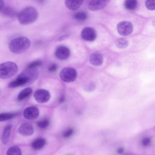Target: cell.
Masks as SVG:
<instances>
[{
    "mask_svg": "<svg viewBox=\"0 0 155 155\" xmlns=\"http://www.w3.org/2000/svg\"><path fill=\"white\" fill-rule=\"evenodd\" d=\"M38 2H39V3H43L45 1V0H36Z\"/></svg>",
    "mask_w": 155,
    "mask_h": 155,
    "instance_id": "d6a6232c",
    "label": "cell"
},
{
    "mask_svg": "<svg viewBox=\"0 0 155 155\" xmlns=\"http://www.w3.org/2000/svg\"><path fill=\"white\" fill-rule=\"evenodd\" d=\"M137 5V0H125L124 2V6L125 8L129 10H134Z\"/></svg>",
    "mask_w": 155,
    "mask_h": 155,
    "instance_id": "ac0fdd59",
    "label": "cell"
},
{
    "mask_svg": "<svg viewBox=\"0 0 155 155\" xmlns=\"http://www.w3.org/2000/svg\"><path fill=\"white\" fill-rule=\"evenodd\" d=\"M30 46V41L26 37L21 36L15 38L9 43L10 50L15 54H19L25 51Z\"/></svg>",
    "mask_w": 155,
    "mask_h": 155,
    "instance_id": "7a4b0ae2",
    "label": "cell"
},
{
    "mask_svg": "<svg viewBox=\"0 0 155 155\" xmlns=\"http://www.w3.org/2000/svg\"><path fill=\"white\" fill-rule=\"evenodd\" d=\"M23 114L25 119L33 120L38 117L39 111L38 108L36 107H28L24 110Z\"/></svg>",
    "mask_w": 155,
    "mask_h": 155,
    "instance_id": "30bf717a",
    "label": "cell"
},
{
    "mask_svg": "<svg viewBox=\"0 0 155 155\" xmlns=\"http://www.w3.org/2000/svg\"><path fill=\"white\" fill-rule=\"evenodd\" d=\"M57 68H58L57 65L56 64H53L49 66L48 70L50 72H54L57 70Z\"/></svg>",
    "mask_w": 155,
    "mask_h": 155,
    "instance_id": "f546056e",
    "label": "cell"
},
{
    "mask_svg": "<svg viewBox=\"0 0 155 155\" xmlns=\"http://www.w3.org/2000/svg\"><path fill=\"white\" fill-rule=\"evenodd\" d=\"M94 88H95V84L93 82H91L86 86L85 90L88 91H93L94 89Z\"/></svg>",
    "mask_w": 155,
    "mask_h": 155,
    "instance_id": "f1b7e54d",
    "label": "cell"
},
{
    "mask_svg": "<svg viewBox=\"0 0 155 155\" xmlns=\"http://www.w3.org/2000/svg\"><path fill=\"white\" fill-rule=\"evenodd\" d=\"M18 70L17 65L12 62H6L0 64V78L7 79L14 76Z\"/></svg>",
    "mask_w": 155,
    "mask_h": 155,
    "instance_id": "3957f363",
    "label": "cell"
},
{
    "mask_svg": "<svg viewBox=\"0 0 155 155\" xmlns=\"http://www.w3.org/2000/svg\"><path fill=\"white\" fill-rule=\"evenodd\" d=\"M12 127V125L11 124H8L4 128L3 133L1 136V141L2 143L5 145L7 144L9 140Z\"/></svg>",
    "mask_w": 155,
    "mask_h": 155,
    "instance_id": "9a60e30c",
    "label": "cell"
},
{
    "mask_svg": "<svg viewBox=\"0 0 155 155\" xmlns=\"http://www.w3.org/2000/svg\"><path fill=\"white\" fill-rule=\"evenodd\" d=\"M128 45V41L124 38H120L116 41V46L119 48H125Z\"/></svg>",
    "mask_w": 155,
    "mask_h": 155,
    "instance_id": "44dd1931",
    "label": "cell"
},
{
    "mask_svg": "<svg viewBox=\"0 0 155 155\" xmlns=\"http://www.w3.org/2000/svg\"><path fill=\"white\" fill-rule=\"evenodd\" d=\"M32 93V89L30 87L24 88L20 91L18 96V99L19 101H22L27 97H28Z\"/></svg>",
    "mask_w": 155,
    "mask_h": 155,
    "instance_id": "e0dca14e",
    "label": "cell"
},
{
    "mask_svg": "<svg viewBox=\"0 0 155 155\" xmlns=\"http://www.w3.org/2000/svg\"><path fill=\"white\" fill-rule=\"evenodd\" d=\"M70 54L69 48L65 46H59L57 47L55 51L56 57L60 60H65L68 58Z\"/></svg>",
    "mask_w": 155,
    "mask_h": 155,
    "instance_id": "8fae6325",
    "label": "cell"
},
{
    "mask_svg": "<svg viewBox=\"0 0 155 155\" xmlns=\"http://www.w3.org/2000/svg\"><path fill=\"white\" fill-rule=\"evenodd\" d=\"M38 13L33 7H27L18 14V20L21 24L27 25L34 22L38 18Z\"/></svg>",
    "mask_w": 155,
    "mask_h": 155,
    "instance_id": "6da1fadb",
    "label": "cell"
},
{
    "mask_svg": "<svg viewBox=\"0 0 155 155\" xmlns=\"http://www.w3.org/2000/svg\"><path fill=\"white\" fill-rule=\"evenodd\" d=\"M83 1L84 0H65V4L68 9L76 10L81 7Z\"/></svg>",
    "mask_w": 155,
    "mask_h": 155,
    "instance_id": "5bb4252c",
    "label": "cell"
},
{
    "mask_svg": "<svg viewBox=\"0 0 155 155\" xmlns=\"http://www.w3.org/2000/svg\"><path fill=\"white\" fill-rule=\"evenodd\" d=\"M49 124H50L49 120L47 119H43V120L38 122V125L40 128L44 129V128H46L48 127V126L49 125Z\"/></svg>",
    "mask_w": 155,
    "mask_h": 155,
    "instance_id": "d4e9b609",
    "label": "cell"
},
{
    "mask_svg": "<svg viewBox=\"0 0 155 155\" xmlns=\"http://www.w3.org/2000/svg\"><path fill=\"white\" fill-rule=\"evenodd\" d=\"M74 133V130L72 128H68L67 130H65L64 133H63V137L65 138H68L70 137V136H72V134Z\"/></svg>",
    "mask_w": 155,
    "mask_h": 155,
    "instance_id": "4316f807",
    "label": "cell"
},
{
    "mask_svg": "<svg viewBox=\"0 0 155 155\" xmlns=\"http://www.w3.org/2000/svg\"><path fill=\"white\" fill-rule=\"evenodd\" d=\"M7 155H22V152L18 147L12 146L7 151Z\"/></svg>",
    "mask_w": 155,
    "mask_h": 155,
    "instance_id": "d6986e66",
    "label": "cell"
},
{
    "mask_svg": "<svg viewBox=\"0 0 155 155\" xmlns=\"http://www.w3.org/2000/svg\"><path fill=\"white\" fill-rule=\"evenodd\" d=\"M117 30L120 35L128 36L133 32V26L129 21H122L117 24Z\"/></svg>",
    "mask_w": 155,
    "mask_h": 155,
    "instance_id": "5b68a950",
    "label": "cell"
},
{
    "mask_svg": "<svg viewBox=\"0 0 155 155\" xmlns=\"http://www.w3.org/2000/svg\"><path fill=\"white\" fill-rule=\"evenodd\" d=\"M81 38L87 41H93L96 38V33L94 28L91 27H85L81 31Z\"/></svg>",
    "mask_w": 155,
    "mask_h": 155,
    "instance_id": "9c48e42d",
    "label": "cell"
},
{
    "mask_svg": "<svg viewBox=\"0 0 155 155\" xmlns=\"http://www.w3.org/2000/svg\"><path fill=\"white\" fill-rule=\"evenodd\" d=\"M145 6L150 10H155V0H146Z\"/></svg>",
    "mask_w": 155,
    "mask_h": 155,
    "instance_id": "cb8c5ba5",
    "label": "cell"
},
{
    "mask_svg": "<svg viewBox=\"0 0 155 155\" xmlns=\"http://www.w3.org/2000/svg\"><path fill=\"white\" fill-rule=\"evenodd\" d=\"M34 97L39 103H45L50 98V94L48 91L44 89L38 90L34 94Z\"/></svg>",
    "mask_w": 155,
    "mask_h": 155,
    "instance_id": "ba28073f",
    "label": "cell"
},
{
    "mask_svg": "<svg viewBox=\"0 0 155 155\" xmlns=\"http://www.w3.org/2000/svg\"><path fill=\"white\" fill-rule=\"evenodd\" d=\"M19 133L24 136H31L33 134L34 129L31 124L29 123H24L22 124L18 129Z\"/></svg>",
    "mask_w": 155,
    "mask_h": 155,
    "instance_id": "7c38bea8",
    "label": "cell"
},
{
    "mask_svg": "<svg viewBox=\"0 0 155 155\" xmlns=\"http://www.w3.org/2000/svg\"><path fill=\"white\" fill-rule=\"evenodd\" d=\"M2 13L4 15H5L7 16H9V17H14V16H16V15H17L16 11L10 7L4 8L2 11Z\"/></svg>",
    "mask_w": 155,
    "mask_h": 155,
    "instance_id": "7402d4cb",
    "label": "cell"
},
{
    "mask_svg": "<svg viewBox=\"0 0 155 155\" xmlns=\"http://www.w3.org/2000/svg\"><path fill=\"white\" fill-rule=\"evenodd\" d=\"M74 18L79 21H85L87 18V15L83 12H79L74 15Z\"/></svg>",
    "mask_w": 155,
    "mask_h": 155,
    "instance_id": "603a6c76",
    "label": "cell"
},
{
    "mask_svg": "<svg viewBox=\"0 0 155 155\" xmlns=\"http://www.w3.org/2000/svg\"><path fill=\"white\" fill-rule=\"evenodd\" d=\"M90 62L94 66H100L103 63V56L98 53H92L90 56Z\"/></svg>",
    "mask_w": 155,
    "mask_h": 155,
    "instance_id": "4fadbf2b",
    "label": "cell"
},
{
    "mask_svg": "<svg viewBox=\"0 0 155 155\" xmlns=\"http://www.w3.org/2000/svg\"><path fill=\"white\" fill-rule=\"evenodd\" d=\"M60 78L62 81L66 82H73L77 78L76 70L71 67H67L63 68L60 73Z\"/></svg>",
    "mask_w": 155,
    "mask_h": 155,
    "instance_id": "277c9868",
    "label": "cell"
},
{
    "mask_svg": "<svg viewBox=\"0 0 155 155\" xmlns=\"http://www.w3.org/2000/svg\"><path fill=\"white\" fill-rule=\"evenodd\" d=\"M46 143V140L44 138H38L35 140L32 143L31 147L35 150H38L41 149L44 147Z\"/></svg>",
    "mask_w": 155,
    "mask_h": 155,
    "instance_id": "2e32d148",
    "label": "cell"
},
{
    "mask_svg": "<svg viewBox=\"0 0 155 155\" xmlns=\"http://www.w3.org/2000/svg\"><path fill=\"white\" fill-rule=\"evenodd\" d=\"M4 0H0V12H2L4 8Z\"/></svg>",
    "mask_w": 155,
    "mask_h": 155,
    "instance_id": "4dcf8cb0",
    "label": "cell"
},
{
    "mask_svg": "<svg viewBox=\"0 0 155 155\" xmlns=\"http://www.w3.org/2000/svg\"><path fill=\"white\" fill-rule=\"evenodd\" d=\"M124 148H123L122 147H120V148H119L117 149V152L118 154H121V153H122L124 152Z\"/></svg>",
    "mask_w": 155,
    "mask_h": 155,
    "instance_id": "1f68e13d",
    "label": "cell"
},
{
    "mask_svg": "<svg viewBox=\"0 0 155 155\" xmlns=\"http://www.w3.org/2000/svg\"><path fill=\"white\" fill-rule=\"evenodd\" d=\"M111 0H91L88 4V8L91 11L100 10L105 7Z\"/></svg>",
    "mask_w": 155,
    "mask_h": 155,
    "instance_id": "52a82bcc",
    "label": "cell"
},
{
    "mask_svg": "<svg viewBox=\"0 0 155 155\" xmlns=\"http://www.w3.org/2000/svg\"><path fill=\"white\" fill-rule=\"evenodd\" d=\"M41 64H42V62L41 61H39V60L35 61L30 62L27 65V67L28 68H37L38 67L40 66Z\"/></svg>",
    "mask_w": 155,
    "mask_h": 155,
    "instance_id": "484cf974",
    "label": "cell"
},
{
    "mask_svg": "<svg viewBox=\"0 0 155 155\" xmlns=\"http://www.w3.org/2000/svg\"><path fill=\"white\" fill-rule=\"evenodd\" d=\"M30 82H31L30 79L22 72L16 78V79L12 81L8 84V87L10 88H15L21 85H24Z\"/></svg>",
    "mask_w": 155,
    "mask_h": 155,
    "instance_id": "8992f818",
    "label": "cell"
},
{
    "mask_svg": "<svg viewBox=\"0 0 155 155\" xmlns=\"http://www.w3.org/2000/svg\"><path fill=\"white\" fill-rule=\"evenodd\" d=\"M16 116V113H4L0 114V122L5 121L13 119Z\"/></svg>",
    "mask_w": 155,
    "mask_h": 155,
    "instance_id": "ffe728a7",
    "label": "cell"
},
{
    "mask_svg": "<svg viewBox=\"0 0 155 155\" xmlns=\"http://www.w3.org/2000/svg\"><path fill=\"white\" fill-rule=\"evenodd\" d=\"M141 143L143 147L149 146L151 143V139L149 137H145L142 139L141 141Z\"/></svg>",
    "mask_w": 155,
    "mask_h": 155,
    "instance_id": "83f0119b",
    "label": "cell"
}]
</instances>
